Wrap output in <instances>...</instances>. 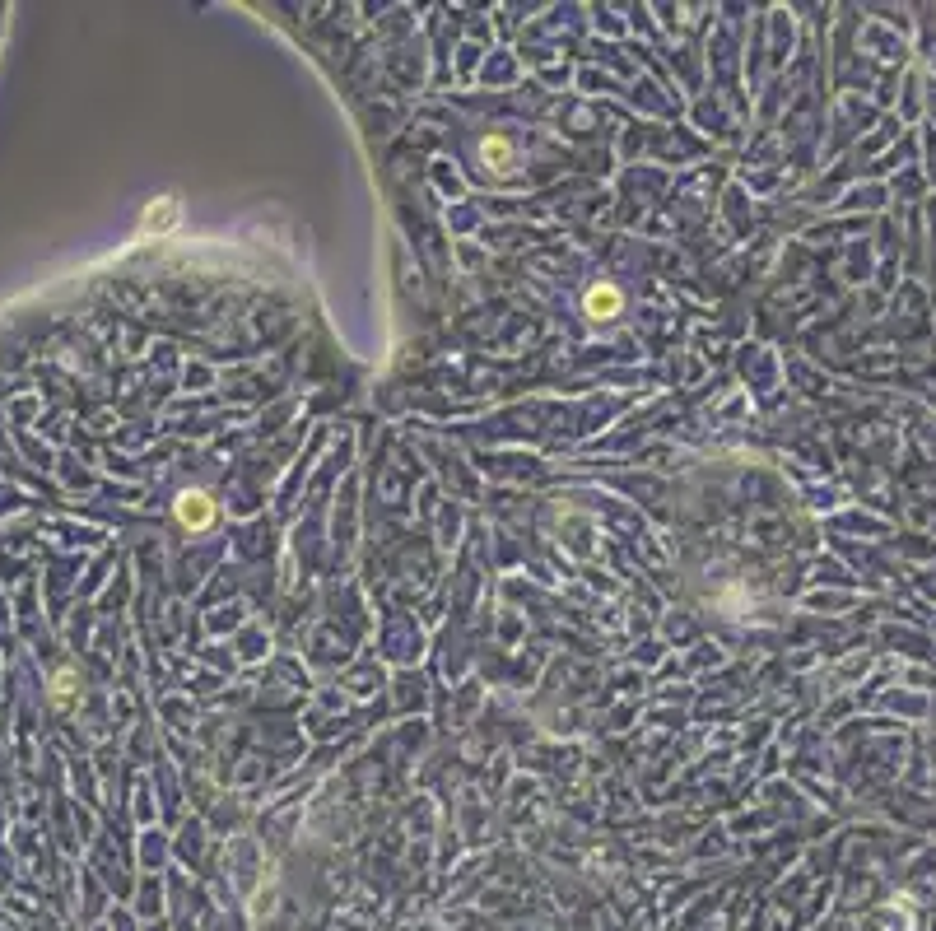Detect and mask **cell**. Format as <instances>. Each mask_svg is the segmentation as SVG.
<instances>
[{"label":"cell","mask_w":936,"mask_h":931,"mask_svg":"<svg viewBox=\"0 0 936 931\" xmlns=\"http://www.w3.org/2000/svg\"><path fill=\"white\" fill-rule=\"evenodd\" d=\"M52 694H56V703H66V694H70V671H61L52 680Z\"/></svg>","instance_id":"obj_5"},{"label":"cell","mask_w":936,"mask_h":931,"mask_svg":"<svg viewBox=\"0 0 936 931\" xmlns=\"http://www.w3.org/2000/svg\"><path fill=\"white\" fill-rule=\"evenodd\" d=\"M480 159H485V168H494V173H508V168H513V145H508L503 135H485V140H480Z\"/></svg>","instance_id":"obj_3"},{"label":"cell","mask_w":936,"mask_h":931,"mask_svg":"<svg viewBox=\"0 0 936 931\" xmlns=\"http://www.w3.org/2000/svg\"><path fill=\"white\" fill-rule=\"evenodd\" d=\"M173 219H177V205L173 201H159V210H154V205L145 210V229H168Z\"/></svg>","instance_id":"obj_4"},{"label":"cell","mask_w":936,"mask_h":931,"mask_svg":"<svg viewBox=\"0 0 936 931\" xmlns=\"http://www.w3.org/2000/svg\"><path fill=\"white\" fill-rule=\"evenodd\" d=\"M177 522L191 531H205L215 522V499H210L205 489H187V494L177 499Z\"/></svg>","instance_id":"obj_1"},{"label":"cell","mask_w":936,"mask_h":931,"mask_svg":"<svg viewBox=\"0 0 936 931\" xmlns=\"http://www.w3.org/2000/svg\"><path fill=\"white\" fill-rule=\"evenodd\" d=\"M624 308V294L615 289V284H592L583 294V312L587 317H597V322H611V317H620Z\"/></svg>","instance_id":"obj_2"}]
</instances>
